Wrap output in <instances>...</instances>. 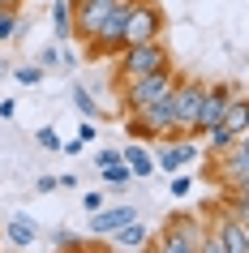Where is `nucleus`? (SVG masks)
<instances>
[{
    "mask_svg": "<svg viewBox=\"0 0 249 253\" xmlns=\"http://www.w3.org/2000/svg\"><path fill=\"white\" fill-rule=\"evenodd\" d=\"M172 82H176V65H163V69H155V73H142V78H120V99H125V103H120V116L159 103V99L172 90Z\"/></svg>",
    "mask_w": 249,
    "mask_h": 253,
    "instance_id": "1",
    "label": "nucleus"
},
{
    "mask_svg": "<svg viewBox=\"0 0 249 253\" xmlns=\"http://www.w3.org/2000/svg\"><path fill=\"white\" fill-rule=\"evenodd\" d=\"M112 60H116V82H120V78H142V73H155V69L172 65V56H168V47H163V39L125 43Z\"/></svg>",
    "mask_w": 249,
    "mask_h": 253,
    "instance_id": "2",
    "label": "nucleus"
},
{
    "mask_svg": "<svg viewBox=\"0 0 249 253\" xmlns=\"http://www.w3.org/2000/svg\"><path fill=\"white\" fill-rule=\"evenodd\" d=\"M202 90H206L202 78L176 73V82H172V90H168V112H172V133L176 137L194 133V116H198V103H202Z\"/></svg>",
    "mask_w": 249,
    "mask_h": 253,
    "instance_id": "3",
    "label": "nucleus"
},
{
    "mask_svg": "<svg viewBox=\"0 0 249 253\" xmlns=\"http://www.w3.org/2000/svg\"><path fill=\"white\" fill-rule=\"evenodd\" d=\"M202 232H206V227L198 223V219L172 214L159 232H150V249H159V253H198V236H202Z\"/></svg>",
    "mask_w": 249,
    "mask_h": 253,
    "instance_id": "4",
    "label": "nucleus"
},
{
    "mask_svg": "<svg viewBox=\"0 0 249 253\" xmlns=\"http://www.w3.org/2000/svg\"><path fill=\"white\" fill-rule=\"evenodd\" d=\"M163 9L155 0H129V13H125V43H142V39H163Z\"/></svg>",
    "mask_w": 249,
    "mask_h": 253,
    "instance_id": "5",
    "label": "nucleus"
},
{
    "mask_svg": "<svg viewBox=\"0 0 249 253\" xmlns=\"http://www.w3.org/2000/svg\"><path fill=\"white\" fill-rule=\"evenodd\" d=\"M232 94H245V86L241 82H206L202 103H198V116H194V137L202 129H210V125H219V116H223V107H228Z\"/></svg>",
    "mask_w": 249,
    "mask_h": 253,
    "instance_id": "6",
    "label": "nucleus"
},
{
    "mask_svg": "<svg viewBox=\"0 0 249 253\" xmlns=\"http://www.w3.org/2000/svg\"><path fill=\"white\" fill-rule=\"evenodd\" d=\"M116 9V0H78L73 4V39H91L95 30L103 26V17Z\"/></svg>",
    "mask_w": 249,
    "mask_h": 253,
    "instance_id": "7",
    "label": "nucleus"
},
{
    "mask_svg": "<svg viewBox=\"0 0 249 253\" xmlns=\"http://www.w3.org/2000/svg\"><path fill=\"white\" fill-rule=\"evenodd\" d=\"M133 214H138V211H133L129 202H103V206L91 214V223H86V227H91V236H112L120 223H129Z\"/></svg>",
    "mask_w": 249,
    "mask_h": 253,
    "instance_id": "8",
    "label": "nucleus"
},
{
    "mask_svg": "<svg viewBox=\"0 0 249 253\" xmlns=\"http://www.w3.org/2000/svg\"><path fill=\"white\" fill-rule=\"evenodd\" d=\"M95 172H99V180H103L107 189H129V168H125V159H120V150L103 146L99 155H95Z\"/></svg>",
    "mask_w": 249,
    "mask_h": 253,
    "instance_id": "9",
    "label": "nucleus"
},
{
    "mask_svg": "<svg viewBox=\"0 0 249 253\" xmlns=\"http://www.w3.org/2000/svg\"><path fill=\"white\" fill-rule=\"evenodd\" d=\"M0 236H4L9 249H30V245L39 240V223H35L30 214H9L4 227H0Z\"/></svg>",
    "mask_w": 249,
    "mask_h": 253,
    "instance_id": "10",
    "label": "nucleus"
},
{
    "mask_svg": "<svg viewBox=\"0 0 249 253\" xmlns=\"http://www.w3.org/2000/svg\"><path fill=\"white\" fill-rule=\"evenodd\" d=\"M215 232H219V240H223V253H249V223H245V219H228V214H219Z\"/></svg>",
    "mask_w": 249,
    "mask_h": 253,
    "instance_id": "11",
    "label": "nucleus"
},
{
    "mask_svg": "<svg viewBox=\"0 0 249 253\" xmlns=\"http://www.w3.org/2000/svg\"><path fill=\"white\" fill-rule=\"evenodd\" d=\"M120 159L129 168L133 180H150L155 176V155L146 150V142H129V146H120Z\"/></svg>",
    "mask_w": 249,
    "mask_h": 253,
    "instance_id": "12",
    "label": "nucleus"
},
{
    "mask_svg": "<svg viewBox=\"0 0 249 253\" xmlns=\"http://www.w3.org/2000/svg\"><path fill=\"white\" fill-rule=\"evenodd\" d=\"M112 249H150V227L133 214L129 223H120L112 232Z\"/></svg>",
    "mask_w": 249,
    "mask_h": 253,
    "instance_id": "13",
    "label": "nucleus"
},
{
    "mask_svg": "<svg viewBox=\"0 0 249 253\" xmlns=\"http://www.w3.org/2000/svg\"><path fill=\"white\" fill-rule=\"evenodd\" d=\"M219 125H223V129H232L236 137H249V99H245V94H232V99H228Z\"/></svg>",
    "mask_w": 249,
    "mask_h": 253,
    "instance_id": "14",
    "label": "nucleus"
},
{
    "mask_svg": "<svg viewBox=\"0 0 249 253\" xmlns=\"http://www.w3.org/2000/svg\"><path fill=\"white\" fill-rule=\"evenodd\" d=\"M26 13L22 9H13V4H0V43H17L22 35H26Z\"/></svg>",
    "mask_w": 249,
    "mask_h": 253,
    "instance_id": "15",
    "label": "nucleus"
},
{
    "mask_svg": "<svg viewBox=\"0 0 249 253\" xmlns=\"http://www.w3.org/2000/svg\"><path fill=\"white\" fill-rule=\"evenodd\" d=\"M52 35L56 43H69L73 39V0H52Z\"/></svg>",
    "mask_w": 249,
    "mask_h": 253,
    "instance_id": "16",
    "label": "nucleus"
},
{
    "mask_svg": "<svg viewBox=\"0 0 249 253\" xmlns=\"http://www.w3.org/2000/svg\"><path fill=\"white\" fill-rule=\"evenodd\" d=\"M219 202H223L219 211L228 214V219H245V223H249V189H232V193L219 198Z\"/></svg>",
    "mask_w": 249,
    "mask_h": 253,
    "instance_id": "17",
    "label": "nucleus"
},
{
    "mask_svg": "<svg viewBox=\"0 0 249 253\" xmlns=\"http://www.w3.org/2000/svg\"><path fill=\"white\" fill-rule=\"evenodd\" d=\"M69 99H73V107H78V116H91V120H99L103 116V107H99V99H95L86 86H73L69 90Z\"/></svg>",
    "mask_w": 249,
    "mask_h": 253,
    "instance_id": "18",
    "label": "nucleus"
},
{
    "mask_svg": "<svg viewBox=\"0 0 249 253\" xmlns=\"http://www.w3.org/2000/svg\"><path fill=\"white\" fill-rule=\"evenodd\" d=\"M125 133L133 137V142H155V137H150V129H146V120H142V112H125Z\"/></svg>",
    "mask_w": 249,
    "mask_h": 253,
    "instance_id": "19",
    "label": "nucleus"
},
{
    "mask_svg": "<svg viewBox=\"0 0 249 253\" xmlns=\"http://www.w3.org/2000/svg\"><path fill=\"white\" fill-rule=\"evenodd\" d=\"M48 240H52L56 249H86V236H78L73 227H56V232H52Z\"/></svg>",
    "mask_w": 249,
    "mask_h": 253,
    "instance_id": "20",
    "label": "nucleus"
},
{
    "mask_svg": "<svg viewBox=\"0 0 249 253\" xmlns=\"http://www.w3.org/2000/svg\"><path fill=\"white\" fill-rule=\"evenodd\" d=\"M9 73H13V82H22V86H39V82H43V69L39 65H13Z\"/></svg>",
    "mask_w": 249,
    "mask_h": 253,
    "instance_id": "21",
    "label": "nucleus"
},
{
    "mask_svg": "<svg viewBox=\"0 0 249 253\" xmlns=\"http://www.w3.org/2000/svg\"><path fill=\"white\" fill-rule=\"evenodd\" d=\"M39 69L48 73V69H60V43H43L39 52Z\"/></svg>",
    "mask_w": 249,
    "mask_h": 253,
    "instance_id": "22",
    "label": "nucleus"
},
{
    "mask_svg": "<svg viewBox=\"0 0 249 253\" xmlns=\"http://www.w3.org/2000/svg\"><path fill=\"white\" fill-rule=\"evenodd\" d=\"M168 189H172V198H185V193L194 189V176H189V172H172Z\"/></svg>",
    "mask_w": 249,
    "mask_h": 253,
    "instance_id": "23",
    "label": "nucleus"
},
{
    "mask_svg": "<svg viewBox=\"0 0 249 253\" xmlns=\"http://www.w3.org/2000/svg\"><path fill=\"white\" fill-rule=\"evenodd\" d=\"M35 142H39L43 150H60V133H56L52 125H43V129H35Z\"/></svg>",
    "mask_w": 249,
    "mask_h": 253,
    "instance_id": "24",
    "label": "nucleus"
},
{
    "mask_svg": "<svg viewBox=\"0 0 249 253\" xmlns=\"http://www.w3.org/2000/svg\"><path fill=\"white\" fill-rule=\"evenodd\" d=\"M103 193H99V189H91V193H82V211H86V214H95V211H99V206H103Z\"/></svg>",
    "mask_w": 249,
    "mask_h": 253,
    "instance_id": "25",
    "label": "nucleus"
},
{
    "mask_svg": "<svg viewBox=\"0 0 249 253\" xmlns=\"http://www.w3.org/2000/svg\"><path fill=\"white\" fill-rule=\"evenodd\" d=\"M78 137H82V142H95V137H99V125H95L91 116H82V125H78Z\"/></svg>",
    "mask_w": 249,
    "mask_h": 253,
    "instance_id": "26",
    "label": "nucleus"
},
{
    "mask_svg": "<svg viewBox=\"0 0 249 253\" xmlns=\"http://www.w3.org/2000/svg\"><path fill=\"white\" fill-rule=\"evenodd\" d=\"M73 65H78V56H73V47H69V43H60V69L69 73Z\"/></svg>",
    "mask_w": 249,
    "mask_h": 253,
    "instance_id": "27",
    "label": "nucleus"
},
{
    "mask_svg": "<svg viewBox=\"0 0 249 253\" xmlns=\"http://www.w3.org/2000/svg\"><path fill=\"white\" fill-rule=\"evenodd\" d=\"M17 116V103L13 99H0V120H13Z\"/></svg>",
    "mask_w": 249,
    "mask_h": 253,
    "instance_id": "28",
    "label": "nucleus"
},
{
    "mask_svg": "<svg viewBox=\"0 0 249 253\" xmlns=\"http://www.w3.org/2000/svg\"><path fill=\"white\" fill-rule=\"evenodd\" d=\"M35 189H39V193H52V189H56V176H39V180H35Z\"/></svg>",
    "mask_w": 249,
    "mask_h": 253,
    "instance_id": "29",
    "label": "nucleus"
},
{
    "mask_svg": "<svg viewBox=\"0 0 249 253\" xmlns=\"http://www.w3.org/2000/svg\"><path fill=\"white\" fill-rule=\"evenodd\" d=\"M73 185H78V176H73V172H65V176H56V189H73Z\"/></svg>",
    "mask_w": 249,
    "mask_h": 253,
    "instance_id": "30",
    "label": "nucleus"
},
{
    "mask_svg": "<svg viewBox=\"0 0 249 253\" xmlns=\"http://www.w3.org/2000/svg\"><path fill=\"white\" fill-rule=\"evenodd\" d=\"M9 69H13L9 60H0V78H9Z\"/></svg>",
    "mask_w": 249,
    "mask_h": 253,
    "instance_id": "31",
    "label": "nucleus"
},
{
    "mask_svg": "<svg viewBox=\"0 0 249 253\" xmlns=\"http://www.w3.org/2000/svg\"><path fill=\"white\" fill-rule=\"evenodd\" d=\"M0 4H13V9H22V0H0Z\"/></svg>",
    "mask_w": 249,
    "mask_h": 253,
    "instance_id": "32",
    "label": "nucleus"
},
{
    "mask_svg": "<svg viewBox=\"0 0 249 253\" xmlns=\"http://www.w3.org/2000/svg\"><path fill=\"white\" fill-rule=\"evenodd\" d=\"M73 4H78V0H73Z\"/></svg>",
    "mask_w": 249,
    "mask_h": 253,
    "instance_id": "33",
    "label": "nucleus"
}]
</instances>
